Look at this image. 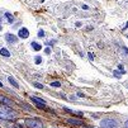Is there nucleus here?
Here are the masks:
<instances>
[{
	"mask_svg": "<svg viewBox=\"0 0 128 128\" xmlns=\"http://www.w3.org/2000/svg\"><path fill=\"white\" fill-rule=\"evenodd\" d=\"M0 118L2 119H9V120H13L16 118V113L14 110H12L10 108H6V106H2L0 105Z\"/></svg>",
	"mask_w": 128,
	"mask_h": 128,
	"instance_id": "nucleus-1",
	"label": "nucleus"
},
{
	"mask_svg": "<svg viewBox=\"0 0 128 128\" xmlns=\"http://www.w3.org/2000/svg\"><path fill=\"white\" fill-rule=\"evenodd\" d=\"M26 126L28 128H43V124L40 119H26Z\"/></svg>",
	"mask_w": 128,
	"mask_h": 128,
	"instance_id": "nucleus-2",
	"label": "nucleus"
},
{
	"mask_svg": "<svg viewBox=\"0 0 128 128\" xmlns=\"http://www.w3.org/2000/svg\"><path fill=\"white\" fill-rule=\"evenodd\" d=\"M100 127L102 128H117V122L114 119L106 118V119H103L100 122Z\"/></svg>",
	"mask_w": 128,
	"mask_h": 128,
	"instance_id": "nucleus-3",
	"label": "nucleus"
},
{
	"mask_svg": "<svg viewBox=\"0 0 128 128\" xmlns=\"http://www.w3.org/2000/svg\"><path fill=\"white\" fill-rule=\"evenodd\" d=\"M30 99L36 103L37 108H40V109H46V103H44L42 99H40V98H37V96H32Z\"/></svg>",
	"mask_w": 128,
	"mask_h": 128,
	"instance_id": "nucleus-4",
	"label": "nucleus"
},
{
	"mask_svg": "<svg viewBox=\"0 0 128 128\" xmlns=\"http://www.w3.org/2000/svg\"><path fill=\"white\" fill-rule=\"evenodd\" d=\"M28 36H29V32L27 28H22L19 33H18V37H20V38H28Z\"/></svg>",
	"mask_w": 128,
	"mask_h": 128,
	"instance_id": "nucleus-5",
	"label": "nucleus"
},
{
	"mask_svg": "<svg viewBox=\"0 0 128 128\" xmlns=\"http://www.w3.org/2000/svg\"><path fill=\"white\" fill-rule=\"evenodd\" d=\"M5 38H6V41L9 43H15L16 42V37H15V36H13V34H10V33H8L5 36Z\"/></svg>",
	"mask_w": 128,
	"mask_h": 128,
	"instance_id": "nucleus-6",
	"label": "nucleus"
},
{
	"mask_svg": "<svg viewBox=\"0 0 128 128\" xmlns=\"http://www.w3.org/2000/svg\"><path fill=\"white\" fill-rule=\"evenodd\" d=\"M0 102H2L3 104H5V105H12V104H13L12 100H9L8 98H5V96H3V95H0Z\"/></svg>",
	"mask_w": 128,
	"mask_h": 128,
	"instance_id": "nucleus-7",
	"label": "nucleus"
},
{
	"mask_svg": "<svg viewBox=\"0 0 128 128\" xmlns=\"http://www.w3.org/2000/svg\"><path fill=\"white\" fill-rule=\"evenodd\" d=\"M67 122H68V123H71V124L82 126V120H79V119H72V118H70V119H67Z\"/></svg>",
	"mask_w": 128,
	"mask_h": 128,
	"instance_id": "nucleus-8",
	"label": "nucleus"
},
{
	"mask_svg": "<svg viewBox=\"0 0 128 128\" xmlns=\"http://www.w3.org/2000/svg\"><path fill=\"white\" fill-rule=\"evenodd\" d=\"M4 16H5V19H6L9 23H13V22H14V16H13L10 13H5V15H4Z\"/></svg>",
	"mask_w": 128,
	"mask_h": 128,
	"instance_id": "nucleus-9",
	"label": "nucleus"
},
{
	"mask_svg": "<svg viewBox=\"0 0 128 128\" xmlns=\"http://www.w3.org/2000/svg\"><path fill=\"white\" fill-rule=\"evenodd\" d=\"M0 54H2V56H5V57H9L10 56V52L6 48H2V50H0Z\"/></svg>",
	"mask_w": 128,
	"mask_h": 128,
	"instance_id": "nucleus-10",
	"label": "nucleus"
},
{
	"mask_svg": "<svg viewBox=\"0 0 128 128\" xmlns=\"http://www.w3.org/2000/svg\"><path fill=\"white\" fill-rule=\"evenodd\" d=\"M32 48H33V50H36V51H40L42 47H41V44H40V43H37V42H32Z\"/></svg>",
	"mask_w": 128,
	"mask_h": 128,
	"instance_id": "nucleus-11",
	"label": "nucleus"
},
{
	"mask_svg": "<svg viewBox=\"0 0 128 128\" xmlns=\"http://www.w3.org/2000/svg\"><path fill=\"white\" fill-rule=\"evenodd\" d=\"M8 80L10 81V84H12L13 86H15V88H18V86H19V85H18V82H16V81H15V80H14L12 76H9V78H8Z\"/></svg>",
	"mask_w": 128,
	"mask_h": 128,
	"instance_id": "nucleus-12",
	"label": "nucleus"
},
{
	"mask_svg": "<svg viewBox=\"0 0 128 128\" xmlns=\"http://www.w3.org/2000/svg\"><path fill=\"white\" fill-rule=\"evenodd\" d=\"M51 85L54 86V88H60V86H61V84H60L58 81H53V82H51Z\"/></svg>",
	"mask_w": 128,
	"mask_h": 128,
	"instance_id": "nucleus-13",
	"label": "nucleus"
},
{
	"mask_svg": "<svg viewBox=\"0 0 128 128\" xmlns=\"http://www.w3.org/2000/svg\"><path fill=\"white\" fill-rule=\"evenodd\" d=\"M113 74H114V76H118V78H119V76H120L122 74H124V71H120V72H118V71L116 70V71L113 72Z\"/></svg>",
	"mask_w": 128,
	"mask_h": 128,
	"instance_id": "nucleus-14",
	"label": "nucleus"
},
{
	"mask_svg": "<svg viewBox=\"0 0 128 128\" xmlns=\"http://www.w3.org/2000/svg\"><path fill=\"white\" fill-rule=\"evenodd\" d=\"M34 86L37 88V89H43V85H42V84H38V82H36Z\"/></svg>",
	"mask_w": 128,
	"mask_h": 128,
	"instance_id": "nucleus-15",
	"label": "nucleus"
},
{
	"mask_svg": "<svg viewBox=\"0 0 128 128\" xmlns=\"http://www.w3.org/2000/svg\"><path fill=\"white\" fill-rule=\"evenodd\" d=\"M34 62H36V64H41V62H42V58H41V57H37V58L34 60Z\"/></svg>",
	"mask_w": 128,
	"mask_h": 128,
	"instance_id": "nucleus-16",
	"label": "nucleus"
},
{
	"mask_svg": "<svg viewBox=\"0 0 128 128\" xmlns=\"http://www.w3.org/2000/svg\"><path fill=\"white\" fill-rule=\"evenodd\" d=\"M38 36H40V37L42 38L43 36H44V32H43V30H40V32H38Z\"/></svg>",
	"mask_w": 128,
	"mask_h": 128,
	"instance_id": "nucleus-17",
	"label": "nucleus"
},
{
	"mask_svg": "<svg viewBox=\"0 0 128 128\" xmlns=\"http://www.w3.org/2000/svg\"><path fill=\"white\" fill-rule=\"evenodd\" d=\"M44 52H46V53H47V54H50V53H51V50H50V48H48V47H47V48H46V50H44Z\"/></svg>",
	"mask_w": 128,
	"mask_h": 128,
	"instance_id": "nucleus-18",
	"label": "nucleus"
},
{
	"mask_svg": "<svg viewBox=\"0 0 128 128\" xmlns=\"http://www.w3.org/2000/svg\"><path fill=\"white\" fill-rule=\"evenodd\" d=\"M89 58H90L91 61H93V60H94V56H93V53H89Z\"/></svg>",
	"mask_w": 128,
	"mask_h": 128,
	"instance_id": "nucleus-19",
	"label": "nucleus"
},
{
	"mask_svg": "<svg viewBox=\"0 0 128 128\" xmlns=\"http://www.w3.org/2000/svg\"><path fill=\"white\" fill-rule=\"evenodd\" d=\"M118 68H119L120 71H124V70H123V66H122V65H119V66H118Z\"/></svg>",
	"mask_w": 128,
	"mask_h": 128,
	"instance_id": "nucleus-20",
	"label": "nucleus"
},
{
	"mask_svg": "<svg viewBox=\"0 0 128 128\" xmlns=\"http://www.w3.org/2000/svg\"><path fill=\"white\" fill-rule=\"evenodd\" d=\"M124 127H126V128H128V120H126V123H124Z\"/></svg>",
	"mask_w": 128,
	"mask_h": 128,
	"instance_id": "nucleus-21",
	"label": "nucleus"
},
{
	"mask_svg": "<svg viewBox=\"0 0 128 128\" xmlns=\"http://www.w3.org/2000/svg\"><path fill=\"white\" fill-rule=\"evenodd\" d=\"M2 86H3V84H2V82H0V88H2Z\"/></svg>",
	"mask_w": 128,
	"mask_h": 128,
	"instance_id": "nucleus-22",
	"label": "nucleus"
},
{
	"mask_svg": "<svg viewBox=\"0 0 128 128\" xmlns=\"http://www.w3.org/2000/svg\"><path fill=\"white\" fill-rule=\"evenodd\" d=\"M85 128H93V127H85Z\"/></svg>",
	"mask_w": 128,
	"mask_h": 128,
	"instance_id": "nucleus-23",
	"label": "nucleus"
},
{
	"mask_svg": "<svg viewBox=\"0 0 128 128\" xmlns=\"http://www.w3.org/2000/svg\"><path fill=\"white\" fill-rule=\"evenodd\" d=\"M127 27H128V23H127Z\"/></svg>",
	"mask_w": 128,
	"mask_h": 128,
	"instance_id": "nucleus-24",
	"label": "nucleus"
},
{
	"mask_svg": "<svg viewBox=\"0 0 128 128\" xmlns=\"http://www.w3.org/2000/svg\"><path fill=\"white\" fill-rule=\"evenodd\" d=\"M0 29H2V27H0Z\"/></svg>",
	"mask_w": 128,
	"mask_h": 128,
	"instance_id": "nucleus-25",
	"label": "nucleus"
}]
</instances>
